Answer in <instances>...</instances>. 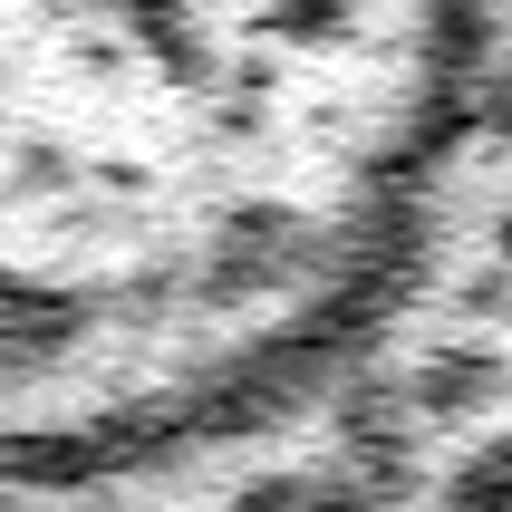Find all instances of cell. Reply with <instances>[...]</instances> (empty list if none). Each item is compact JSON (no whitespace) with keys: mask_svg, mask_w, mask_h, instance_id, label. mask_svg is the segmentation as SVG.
<instances>
[{"mask_svg":"<svg viewBox=\"0 0 512 512\" xmlns=\"http://www.w3.org/2000/svg\"><path fill=\"white\" fill-rule=\"evenodd\" d=\"M455 126V0H0V464H136L348 339Z\"/></svg>","mask_w":512,"mask_h":512,"instance_id":"cell-1","label":"cell"},{"mask_svg":"<svg viewBox=\"0 0 512 512\" xmlns=\"http://www.w3.org/2000/svg\"><path fill=\"white\" fill-rule=\"evenodd\" d=\"M503 512H512V503H503Z\"/></svg>","mask_w":512,"mask_h":512,"instance_id":"cell-2","label":"cell"}]
</instances>
